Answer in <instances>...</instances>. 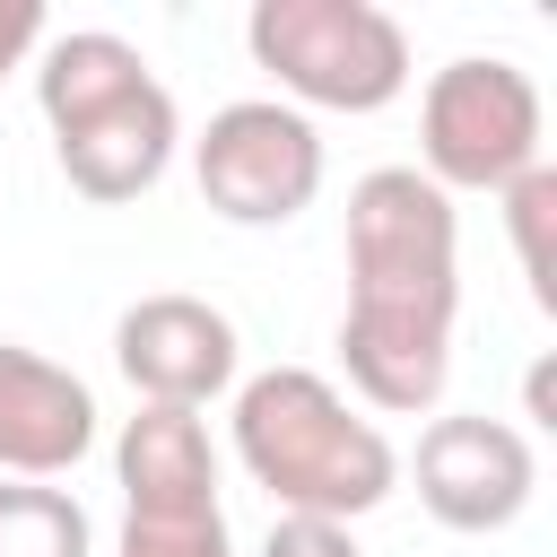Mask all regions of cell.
<instances>
[{
    "instance_id": "obj_1",
    "label": "cell",
    "mask_w": 557,
    "mask_h": 557,
    "mask_svg": "<svg viewBox=\"0 0 557 557\" xmlns=\"http://www.w3.org/2000/svg\"><path fill=\"white\" fill-rule=\"evenodd\" d=\"M461 313V218L418 165H374L348 191V313L339 366L366 409L418 418L444 400Z\"/></svg>"
},
{
    "instance_id": "obj_2",
    "label": "cell",
    "mask_w": 557,
    "mask_h": 557,
    "mask_svg": "<svg viewBox=\"0 0 557 557\" xmlns=\"http://www.w3.org/2000/svg\"><path fill=\"white\" fill-rule=\"evenodd\" d=\"M235 461L278 513L357 522L400 487L392 435L313 366H270L235 383Z\"/></svg>"
},
{
    "instance_id": "obj_3",
    "label": "cell",
    "mask_w": 557,
    "mask_h": 557,
    "mask_svg": "<svg viewBox=\"0 0 557 557\" xmlns=\"http://www.w3.org/2000/svg\"><path fill=\"white\" fill-rule=\"evenodd\" d=\"M244 44L296 113H383L409 87V35L374 0H252Z\"/></svg>"
},
{
    "instance_id": "obj_4",
    "label": "cell",
    "mask_w": 557,
    "mask_h": 557,
    "mask_svg": "<svg viewBox=\"0 0 557 557\" xmlns=\"http://www.w3.org/2000/svg\"><path fill=\"white\" fill-rule=\"evenodd\" d=\"M540 131H548V104H540V78L522 61H496V52L444 61L418 96V174L444 200L453 191H505L540 165Z\"/></svg>"
},
{
    "instance_id": "obj_5",
    "label": "cell",
    "mask_w": 557,
    "mask_h": 557,
    "mask_svg": "<svg viewBox=\"0 0 557 557\" xmlns=\"http://www.w3.org/2000/svg\"><path fill=\"white\" fill-rule=\"evenodd\" d=\"M191 174L226 226H287L322 191V131L278 96H235L191 139Z\"/></svg>"
},
{
    "instance_id": "obj_6",
    "label": "cell",
    "mask_w": 557,
    "mask_h": 557,
    "mask_svg": "<svg viewBox=\"0 0 557 557\" xmlns=\"http://www.w3.org/2000/svg\"><path fill=\"white\" fill-rule=\"evenodd\" d=\"M531 487H540L531 435L487 418V409H453V418H435L418 435V505L444 531H470V540L505 531V522H522Z\"/></svg>"
},
{
    "instance_id": "obj_7",
    "label": "cell",
    "mask_w": 557,
    "mask_h": 557,
    "mask_svg": "<svg viewBox=\"0 0 557 557\" xmlns=\"http://www.w3.org/2000/svg\"><path fill=\"white\" fill-rule=\"evenodd\" d=\"M113 366L148 409H209L218 392H235V322L209 296H139L113 322Z\"/></svg>"
},
{
    "instance_id": "obj_8",
    "label": "cell",
    "mask_w": 557,
    "mask_h": 557,
    "mask_svg": "<svg viewBox=\"0 0 557 557\" xmlns=\"http://www.w3.org/2000/svg\"><path fill=\"white\" fill-rule=\"evenodd\" d=\"M96 444V392L44 348L0 339V479H61Z\"/></svg>"
},
{
    "instance_id": "obj_9",
    "label": "cell",
    "mask_w": 557,
    "mask_h": 557,
    "mask_svg": "<svg viewBox=\"0 0 557 557\" xmlns=\"http://www.w3.org/2000/svg\"><path fill=\"white\" fill-rule=\"evenodd\" d=\"M174 139H183V122H174L165 78H148L139 96H122V104L87 113L78 131H52L70 191H78V200H104V209H122V200L157 191V174L174 165Z\"/></svg>"
},
{
    "instance_id": "obj_10",
    "label": "cell",
    "mask_w": 557,
    "mask_h": 557,
    "mask_svg": "<svg viewBox=\"0 0 557 557\" xmlns=\"http://www.w3.org/2000/svg\"><path fill=\"white\" fill-rule=\"evenodd\" d=\"M113 479H122V496H131L139 522L218 513V444H209L200 409H148L139 400V418H122Z\"/></svg>"
},
{
    "instance_id": "obj_11",
    "label": "cell",
    "mask_w": 557,
    "mask_h": 557,
    "mask_svg": "<svg viewBox=\"0 0 557 557\" xmlns=\"http://www.w3.org/2000/svg\"><path fill=\"white\" fill-rule=\"evenodd\" d=\"M148 78H157V70H148L139 44H122V35H104V26H70V35H52L44 61H35V104H44L52 131H78L87 113L139 96Z\"/></svg>"
},
{
    "instance_id": "obj_12",
    "label": "cell",
    "mask_w": 557,
    "mask_h": 557,
    "mask_svg": "<svg viewBox=\"0 0 557 557\" xmlns=\"http://www.w3.org/2000/svg\"><path fill=\"white\" fill-rule=\"evenodd\" d=\"M0 557H96V522L70 487L0 479Z\"/></svg>"
},
{
    "instance_id": "obj_13",
    "label": "cell",
    "mask_w": 557,
    "mask_h": 557,
    "mask_svg": "<svg viewBox=\"0 0 557 557\" xmlns=\"http://www.w3.org/2000/svg\"><path fill=\"white\" fill-rule=\"evenodd\" d=\"M505 200V226H513V252H522V278H531V305H557V270H548V226H557V174L531 165L522 183L496 191Z\"/></svg>"
},
{
    "instance_id": "obj_14",
    "label": "cell",
    "mask_w": 557,
    "mask_h": 557,
    "mask_svg": "<svg viewBox=\"0 0 557 557\" xmlns=\"http://www.w3.org/2000/svg\"><path fill=\"white\" fill-rule=\"evenodd\" d=\"M113 557H235L226 540V513H191V522H122V548Z\"/></svg>"
},
{
    "instance_id": "obj_15",
    "label": "cell",
    "mask_w": 557,
    "mask_h": 557,
    "mask_svg": "<svg viewBox=\"0 0 557 557\" xmlns=\"http://www.w3.org/2000/svg\"><path fill=\"white\" fill-rule=\"evenodd\" d=\"M261 557H366V548L348 540V522H313V513H278V522H270V540H261Z\"/></svg>"
},
{
    "instance_id": "obj_16",
    "label": "cell",
    "mask_w": 557,
    "mask_h": 557,
    "mask_svg": "<svg viewBox=\"0 0 557 557\" xmlns=\"http://www.w3.org/2000/svg\"><path fill=\"white\" fill-rule=\"evenodd\" d=\"M35 44H44V0H0V78L26 70Z\"/></svg>"
}]
</instances>
